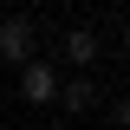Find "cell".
Listing matches in <instances>:
<instances>
[{"instance_id":"cell-1","label":"cell","mask_w":130,"mask_h":130,"mask_svg":"<svg viewBox=\"0 0 130 130\" xmlns=\"http://www.w3.org/2000/svg\"><path fill=\"white\" fill-rule=\"evenodd\" d=\"M13 72H20V98H26L32 111H46L52 98H59V65H52L46 52H32V59H26V65H13Z\"/></svg>"},{"instance_id":"cell-2","label":"cell","mask_w":130,"mask_h":130,"mask_svg":"<svg viewBox=\"0 0 130 130\" xmlns=\"http://www.w3.org/2000/svg\"><path fill=\"white\" fill-rule=\"evenodd\" d=\"M32 52H39V26H32V13H7V20H0V59H7V65H26Z\"/></svg>"},{"instance_id":"cell-3","label":"cell","mask_w":130,"mask_h":130,"mask_svg":"<svg viewBox=\"0 0 130 130\" xmlns=\"http://www.w3.org/2000/svg\"><path fill=\"white\" fill-rule=\"evenodd\" d=\"M59 59L72 65V72H91V65L104 59V39H98L91 26H72V32H65V39H59Z\"/></svg>"},{"instance_id":"cell-4","label":"cell","mask_w":130,"mask_h":130,"mask_svg":"<svg viewBox=\"0 0 130 130\" xmlns=\"http://www.w3.org/2000/svg\"><path fill=\"white\" fill-rule=\"evenodd\" d=\"M98 98H104V91H98V78H91V72H78V78H59V98H52V104L72 111V117H85Z\"/></svg>"},{"instance_id":"cell-5","label":"cell","mask_w":130,"mask_h":130,"mask_svg":"<svg viewBox=\"0 0 130 130\" xmlns=\"http://www.w3.org/2000/svg\"><path fill=\"white\" fill-rule=\"evenodd\" d=\"M32 7H39V0H32Z\"/></svg>"}]
</instances>
